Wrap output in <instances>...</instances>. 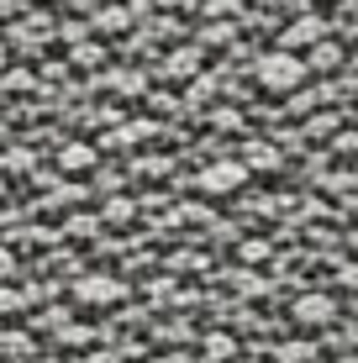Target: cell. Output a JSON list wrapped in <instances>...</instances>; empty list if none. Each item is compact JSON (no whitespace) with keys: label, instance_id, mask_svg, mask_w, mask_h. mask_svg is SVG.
Returning <instances> with one entry per match:
<instances>
[{"label":"cell","instance_id":"obj_1","mask_svg":"<svg viewBox=\"0 0 358 363\" xmlns=\"http://www.w3.org/2000/svg\"><path fill=\"white\" fill-rule=\"evenodd\" d=\"M253 79L264 84V90H295V84L306 79V64L279 48V53H264V58L253 64Z\"/></svg>","mask_w":358,"mask_h":363},{"label":"cell","instance_id":"obj_2","mask_svg":"<svg viewBox=\"0 0 358 363\" xmlns=\"http://www.w3.org/2000/svg\"><path fill=\"white\" fill-rule=\"evenodd\" d=\"M79 300L84 306H111V300H121V279H106V274L95 279V274H84L79 279Z\"/></svg>","mask_w":358,"mask_h":363},{"label":"cell","instance_id":"obj_3","mask_svg":"<svg viewBox=\"0 0 358 363\" xmlns=\"http://www.w3.org/2000/svg\"><path fill=\"white\" fill-rule=\"evenodd\" d=\"M311 43H322V16H295V27H285V53L311 48Z\"/></svg>","mask_w":358,"mask_h":363},{"label":"cell","instance_id":"obj_4","mask_svg":"<svg viewBox=\"0 0 358 363\" xmlns=\"http://www.w3.org/2000/svg\"><path fill=\"white\" fill-rule=\"evenodd\" d=\"M295 316H301L306 327H322V321H332V300L327 295H306V300H295Z\"/></svg>","mask_w":358,"mask_h":363},{"label":"cell","instance_id":"obj_5","mask_svg":"<svg viewBox=\"0 0 358 363\" xmlns=\"http://www.w3.org/2000/svg\"><path fill=\"white\" fill-rule=\"evenodd\" d=\"M201 184H206V190H232V184H242V164H216V169H206Z\"/></svg>","mask_w":358,"mask_h":363},{"label":"cell","instance_id":"obj_6","mask_svg":"<svg viewBox=\"0 0 358 363\" xmlns=\"http://www.w3.org/2000/svg\"><path fill=\"white\" fill-rule=\"evenodd\" d=\"M64 164H69V169H84V164H90V147H84V143H74L69 153H64Z\"/></svg>","mask_w":358,"mask_h":363},{"label":"cell","instance_id":"obj_7","mask_svg":"<svg viewBox=\"0 0 358 363\" xmlns=\"http://www.w3.org/2000/svg\"><path fill=\"white\" fill-rule=\"evenodd\" d=\"M332 64H337V48H316V64L311 69H332Z\"/></svg>","mask_w":358,"mask_h":363},{"label":"cell","instance_id":"obj_8","mask_svg":"<svg viewBox=\"0 0 358 363\" xmlns=\"http://www.w3.org/2000/svg\"><path fill=\"white\" fill-rule=\"evenodd\" d=\"M6 274H16V258H11L6 247H0V279H6Z\"/></svg>","mask_w":358,"mask_h":363},{"label":"cell","instance_id":"obj_9","mask_svg":"<svg viewBox=\"0 0 358 363\" xmlns=\"http://www.w3.org/2000/svg\"><path fill=\"white\" fill-rule=\"evenodd\" d=\"M0 64H6V53H0Z\"/></svg>","mask_w":358,"mask_h":363}]
</instances>
